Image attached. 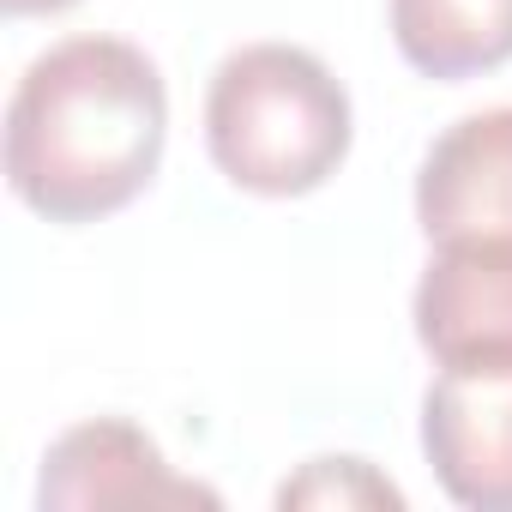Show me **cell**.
I'll list each match as a JSON object with an SVG mask.
<instances>
[{
  "label": "cell",
  "mask_w": 512,
  "mask_h": 512,
  "mask_svg": "<svg viewBox=\"0 0 512 512\" xmlns=\"http://www.w3.org/2000/svg\"><path fill=\"white\" fill-rule=\"evenodd\" d=\"M410 314L440 368L512 356V235L434 241Z\"/></svg>",
  "instance_id": "obj_4"
},
{
  "label": "cell",
  "mask_w": 512,
  "mask_h": 512,
  "mask_svg": "<svg viewBox=\"0 0 512 512\" xmlns=\"http://www.w3.org/2000/svg\"><path fill=\"white\" fill-rule=\"evenodd\" d=\"M392 43L422 79H476L512 61V0H392Z\"/></svg>",
  "instance_id": "obj_7"
},
{
  "label": "cell",
  "mask_w": 512,
  "mask_h": 512,
  "mask_svg": "<svg viewBox=\"0 0 512 512\" xmlns=\"http://www.w3.org/2000/svg\"><path fill=\"white\" fill-rule=\"evenodd\" d=\"M422 452L446 500L512 512V356L434 374L422 398Z\"/></svg>",
  "instance_id": "obj_3"
},
{
  "label": "cell",
  "mask_w": 512,
  "mask_h": 512,
  "mask_svg": "<svg viewBox=\"0 0 512 512\" xmlns=\"http://www.w3.org/2000/svg\"><path fill=\"white\" fill-rule=\"evenodd\" d=\"M350 91L296 43L235 49L205 91L211 163L260 199H302L350 157Z\"/></svg>",
  "instance_id": "obj_2"
},
{
  "label": "cell",
  "mask_w": 512,
  "mask_h": 512,
  "mask_svg": "<svg viewBox=\"0 0 512 512\" xmlns=\"http://www.w3.org/2000/svg\"><path fill=\"white\" fill-rule=\"evenodd\" d=\"M169 133V91L145 49L67 37L37 55L7 103V187L49 223H97L133 205Z\"/></svg>",
  "instance_id": "obj_1"
},
{
  "label": "cell",
  "mask_w": 512,
  "mask_h": 512,
  "mask_svg": "<svg viewBox=\"0 0 512 512\" xmlns=\"http://www.w3.org/2000/svg\"><path fill=\"white\" fill-rule=\"evenodd\" d=\"M416 223L428 241L512 235V103L446 127L416 175Z\"/></svg>",
  "instance_id": "obj_6"
},
{
  "label": "cell",
  "mask_w": 512,
  "mask_h": 512,
  "mask_svg": "<svg viewBox=\"0 0 512 512\" xmlns=\"http://www.w3.org/2000/svg\"><path fill=\"white\" fill-rule=\"evenodd\" d=\"M37 506L85 512V506H217L211 488L169 470L157 440L121 416H97L67 428L37 476Z\"/></svg>",
  "instance_id": "obj_5"
},
{
  "label": "cell",
  "mask_w": 512,
  "mask_h": 512,
  "mask_svg": "<svg viewBox=\"0 0 512 512\" xmlns=\"http://www.w3.org/2000/svg\"><path fill=\"white\" fill-rule=\"evenodd\" d=\"M278 506H404L398 482H386L368 458H314L302 476L278 488Z\"/></svg>",
  "instance_id": "obj_8"
},
{
  "label": "cell",
  "mask_w": 512,
  "mask_h": 512,
  "mask_svg": "<svg viewBox=\"0 0 512 512\" xmlns=\"http://www.w3.org/2000/svg\"><path fill=\"white\" fill-rule=\"evenodd\" d=\"M0 7H7V19H37V13H67L79 0H0Z\"/></svg>",
  "instance_id": "obj_9"
}]
</instances>
